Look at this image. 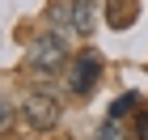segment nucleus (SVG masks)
Listing matches in <instances>:
<instances>
[{
	"label": "nucleus",
	"mask_w": 148,
	"mask_h": 140,
	"mask_svg": "<svg viewBox=\"0 0 148 140\" xmlns=\"http://www.w3.org/2000/svg\"><path fill=\"white\" fill-rule=\"evenodd\" d=\"M25 68L38 72V77H51V72H68V51H64V38L59 30H47L30 43V55H25Z\"/></svg>",
	"instance_id": "1"
},
{
	"label": "nucleus",
	"mask_w": 148,
	"mask_h": 140,
	"mask_svg": "<svg viewBox=\"0 0 148 140\" xmlns=\"http://www.w3.org/2000/svg\"><path fill=\"white\" fill-rule=\"evenodd\" d=\"M140 106V93H123V98H114V106H110V119L119 123V119L127 115V110H136Z\"/></svg>",
	"instance_id": "6"
},
{
	"label": "nucleus",
	"mask_w": 148,
	"mask_h": 140,
	"mask_svg": "<svg viewBox=\"0 0 148 140\" xmlns=\"http://www.w3.org/2000/svg\"><path fill=\"white\" fill-rule=\"evenodd\" d=\"M97 30V0H72V34L89 38Z\"/></svg>",
	"instance_id": "4"
},
{
	"label": "nucleus",
	"mask_w": 148,
	"mask_h": 140,
	"mask_svg": "<svg viewBox=\"0 0 148 140\" xmlns=\"http://www.w3.org/2000/svg\"><path fill=\"white\" fill-rule=\"evenodd\" d=\"M47 21L51 26H64V30H72V0H64V4H47Z\"/></svg>",
	"instance_id": "5"
},
{
	"label": "nucleus",
	"mask_w": 148,
	"mask_h": 140,
	"mask_svg": "<svg viewBox=\"0 0 148 140\" xmlns=\"http://www.w3.org/2000/svg\"><path fill=\"white\" fill-rule=\"evenodd\" d=\"M97 77H102V55L97 51H80L72 59V68H68V89L72 93H93Z\"/></svg>",
	"instance_id": "3"
},
{
	"label": "nucleus",
	"mask_w": 148,
	"mask_h": 140,
	"mask_svg": "<svg viewBox=\"0 0 148 140\" xmlns=\"http://www.w3.org/2000/svg\"><path fill=\"white\" fill-rule=\"evenodd\" d=\"M97 140H119V128H114V119H110V123H106L102 132H97Z\"/></svg>",
	"instance_id": "8"
},
{
	"label": "nucleus",
	"mask_w": 148,
	"mask_h": 140,
	"mask_svg": "<svg viewBox=\"0 0 148 140\" xmlns=\"http://www.w3.org/2000/svg\"><path fill=\"white\" fill-rule=\"evenodd\" d=\"M136 140H148V110L136 115Z\"/></svg>",
	"instance_id": "7"
},
{
	"label": "nucleus",
	"mask_w": 148,
	"mask_h": 140,
	"mask_svg": "<svg viewBox=\"0 0 148 140\" xmlns=\"http://www.w3.org/2000/svg\"><path fill=\"white\" fill-rule=\"evenodd\" d=\"M59 115H64V106H59L51 93H25V98H21V119H25V128L55 132V128H59Z\"/></svg>",
	"instance_id": "2"
}]
</instances>
